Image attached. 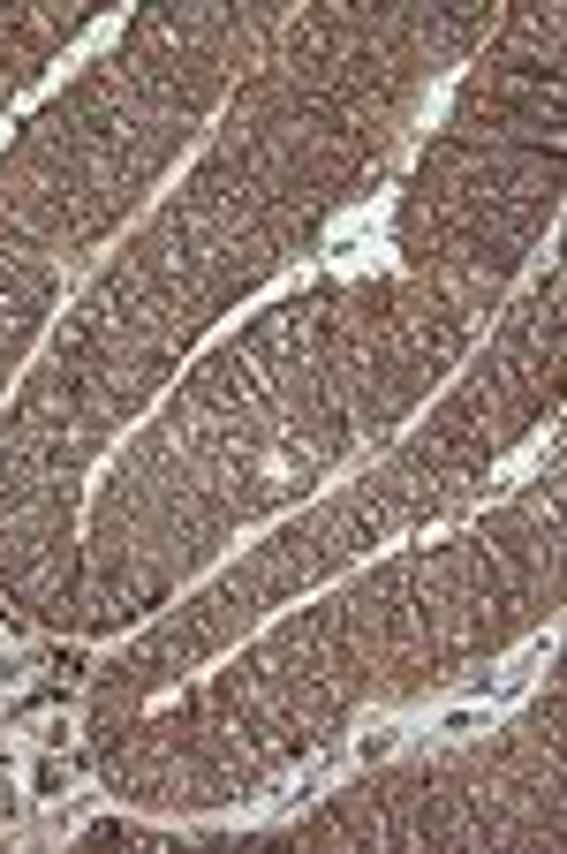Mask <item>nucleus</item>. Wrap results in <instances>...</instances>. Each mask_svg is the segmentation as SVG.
Wrapping results in <instances>:
<instances>
[{
	"instance_id": "f257e3e1",
	"label": "nucleus",
	"mask_w": 567,
	"mask_h": 854,
	"mask_svg": "<svg viewBox=\"0 0 567 854\" xmlns=\"http://www.w3.org/2000/svg\"><path fill=\"white\" fill-rule=\"evenodd\" d=\"M477 726H492V711H477V703H469V711H447V718H439V734H447V741L477 734Z\"/></svg>"
}]
</instances>
